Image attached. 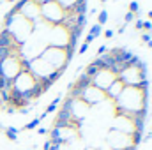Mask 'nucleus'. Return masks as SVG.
<instances>
[{
    "label": "nucleus",
    "instance_id": "11",
    "mask_svg": "<svg viewBox=\"0 0 152 150\" xmlns=\"http://www.w3.org/2000/svg\"><path fill=\"white\" fill-rule=\"evenodd\" d=\"M108 21V11L106 9H103V11H99V16H97V25H104Z\"/></svg>",
    "mask_w": 152,
    "mask_h": 150
},
{
    "label": "nucleus",
    "instance_id": "26",
    "mask_svg": "<svg viewBox=\"0 0 152 150\" xmlns=\"http://www.w3.org/2000/svg\"><path fill=\"white\" fill-rule=\"evenodd\" d=\"M37 5H44V4H48V2H53V0H34Z\"/></svg>",
    "mask_w": 152,
    "mask_h": 150
},
{
    "label": "nucleus",
    "instance_id": "18",
    "mask_svg": "<svg viewBox=\"0 0 152 150\" xmlns=\"http://www.w3.org/2000/svg\"><path fill=\"white\" fill-rule=\"evenodd\" d=\"M142 41H143L145 44H147V42H151V41H152V34H151V32H143V34H142Z\"/></svg>",
    "mask_w": 152,
    "mask_h": 150
},
{
    "label": "nucleus",
    "instance_id": "22",
    "mask_svg": "<svg viewBox=\"0 0 152 150\" xmlns=\"http://www.w3.org/2000/svg\"><path fill=\"white\" fill-rule=\"evenodd\" d=\"M94 41H96V37H94V36H90V34H87V37H85V44H88V46H90V44H92Z\"/></svg>",
    "mask_w": 152,
    "mask_h": 150
},
{
    "label": "nucleus",
    "instance_id": "3",
    "mask_svg": "<svg viewBox=\"0 0 152 150\" xmlns=\"http://www.w3.org/2000/svg\"><path fill=\"white\" fill-rule=\"evenodd\" d=\"M115 79H117L115 74H112L110 71H99L97 74L92 78V87H96L101 92H106V88L113 83Z\"/></svg>",
    "mask_w": 152,
    "mask_h": 150
},
{
    "label": "nucleus",
    "instance_id": "13",
    "mask_svg": "<svg viewBox=\"0 0 152 150\" xmlns=\"http://www.w3.org/2000/svg\"><path fill=\"white\" fill-rule=\"evenodd\" d=\"M39 124H41V120H39V118H34V120H30L23 129H27V131H34V129H37L39 127Z\"/></svg>",
    "mask_w": 152,
    "mask_h": 150
},
{
    "label": "nucleus",
    "instance_id": "2",
    "mask_svg": "<svg viewBox=\"0 0 152 150\" xmlns=\"http://www.w3.org/2000/svg\"><path fill=\"white\" fill-rule=\"evenodd\" d=\"M104 99H106L104 92L97 90L96 87H88V88H85V90L81 92V99H80V101H81L83 104H87L88 108H94V106L101 104Z\"/></svg>",
    "mask_w": 152,
    "mask_h": 150
},
{
    "label": "nucleus",
    "instance_id": "6",
    "mask_svg": "<svg viewBox=\"0 0 152 150\" xmlns=\"http://www.w3.org/2000/svg\"><path fill=\"white\" fill-rule=\"evenodd\" d=\"M75 87H78V88H81V90H85V88L92 87V78H88V76L85 74V73H81V74L78 76V78H76Z\"/></svg>",
    "mask_w": 152,
    "mask_h": 150
},
{
    "label": "nucleus",
    "instance_id": "20",
    "mask_svg": "<svg viewBox=\"0 0 152 150\" xmlns=\"http://www.w3.org/2000/svg\"><path fill=\"white\" fill-rule=\"evenodd\" d=\"M104 53H108V48H106L104 44H101V46L97 48V57H103Z\"/></svg>",
    "mask_w": 152,
    "mask_h": 150
},
{
    "label": "nucleus",
    "instance_id": "7",
    "mask_svg": "<svg viewBox=\"0 0 152 150\" xmlns=\"http://www.w3.org/2000/svg\"><path fill=\"white\" fill-rule=\"evenodd\" d=\"M4 133H5V138L11 140V141H16V140H18V134H20V131H18L16 127H12V125H7V127L4 129Z\"/></svg>",
    "mask_w": 152,
    "mask_h": 150
},
{
    "label": "nucleus",
    "instance_id": "31",
    "mask_svg": "<svg viewBox=\"0 0 152 150\" xmlns=\"http://www.w3.org/2000/svg\"><path fill=\"white\" fill-rule=\"evenodd\" d=\"M101 2H103V4H106V2H108V0H101Z\"/></svg>",
    "mask_w": 152,
    "mask_h": 150
},
{
    "label": "nucleus",
    "instance_id": "4",
    "mask_svg": "<svg viewBox=\"0 0 152 150\" xmlns=\"http://www.w3.org/2000/svg\"><path fill=\"white\" fill-rule=\"evenodd\" d=\"M124 88H126V87H124V83H122L120 79H115L113 83H112V85L106 88L104 95H106L108 99H113V101H115V99H117V97L122 94V90H124Z\"/></svg>",
    "mask_w": 152,
    "mask_h": 150
},
{
    "label": "nucleus",
    "instance_id": "12",
    "mask_svg": "<svg viewBox=\"0 0 152 150\" xmlns=\"http://www.w3.org/2000/svg\"><path fill=\"white\" fill-rule=\"evenodd\" d=\"M90 36H94V37H99L101 34H103V27L101 25H97V23H94L92 27H90V32H88Z\"/></svg>",
    "mask_w": 152,
    "mask_h": 150
},
{
    "label": "nucleus",
    "instance_id": "17",
    "mask_svg": "<svg viewBox=\"0 0 152 150\" xmlns=\"http://www.w3.org/2000/svg\"><path fill=\"white\" fill-rule=\"evenodd\" d=\"M136 16H138V14H136ZM142 27H143V18L138 16V20L134 21V28H136V30H142Z\"/></svg>",
    "mask_w": 152,
    "mask_h": 150
},
{
    "label": "nucleus",
    "instance_id": "5",
    "mask_svg": "<svg viewBox=\"0 0 152 150\" xmlns=\"http://www.w3.org/2000/svg\"><path fill=\"white\" fill-rule=\"evenodd\" d=\"M0 48H7V50H14V48H18V42L14 41V37H12L5 28L0 32Z\"/></svg>",
    "mask_w": 152,
    "mask_h": 150
},
{
    "label": "nucleus",
    "instance_id": "10",
    "mask_svg": "<svg viewBox=\"0 0 152 150\" xmlns=\"http://www.w3.org/2000/svg\"><path fill=\"white\" fill-rule=\"evenodd\" d=\"M99 71H101V69H99V67H97V66H94V64H92V62H90V64H88V66H87V67H85V71H83V73H85V74L88 76V78H94V76L97 74V73H99Z\"/></svg>",
    "mask_w": 152,
    "mask_h": 150
},
{
    "label": "nucleus",
    "instance_id": "19",
    "mask_svg": "<svg viewBox=\"0 0 152 150\" xmlns=\"http://www.w3.org/2000/svg\"><path fill=\"white\" fill-rule=\"evenodd\" d=\"M88 48H90V46H88V44H85V42H83V44H81V46H80V48H78V53H80V55H85V53H87V51H88Z\"/></svg>",
    "mask_w": 152,
    "mask_h": 150
},
{
    "label": "nucleus",
    "instance_id": "14",
    "mask_svg": "<svg viewBox=\"0 0 152 150\" xmlns=\"http://www.w3.org/2000/svg\"><path fill=\"white\" fill-rule=\"evenodd\" d=\"M129 12H133V14H138L140 12V4L136 0H131L129 2Z\"/></svg>",
    "mask_w": 152,
    "mask_h": 150
},
{
    "label": "nucleus",
    "instance_id": "16",
    "mask_svg": "<svg viewBox=\"0 0 152 150\" xmlns=\"http://www.w3.org/2000/svg\"><path fill=\"white\" fill-rule=\"evenodd\" d=\"M134 16H136V14H133V12H129V11H127V12H126V16H124V25L131 23V21L134 20Z\"/></svg>",
    "mask_w": 152,
    "mask_h": 150
},
{
    "label": "nucleus",
    "instance_id": "27",
    "mask_svg": "<svg viewBox=\"0 0 152 150\" xmlns=\"http://www.w3.org/2000/svg\"><path fill=\"white\" fill-rule=\"evenodd\" d=\"M124 32H126V25H122V27L118 28V34H124Z\"/></svg>",
    "mask_w": 152,
    "mask_h": 150
},
{
    "label": "nucleus",
    "instance_id": "21",
    "mask_svg": "<svg viewBox=\"0 0 152 150\" xmlns=\"http://www.w3.org/2000/svg\"><path fill=\"white\" fill-rule=\"evenodd\" d=\"M57 108H58V106H55V104H48V106H46V110H44V113H46V115L55 113V111H57Z\"/></svg>",
    "mask_w": 152,
    "mask_h": 150
},
{
    "label": "nucleus",
    "instance_id": "28",
    "mask_svg": "<svg viewBox=\"0 0 152 150\" xmlns=\"http://www.w3.org/2000/svg\"><path fill=\"white\" fill-rule=\"evenodd\" d=\"M147 18H149V20H152V9L149 11V12H147Z\"/></svg>",
    "mask_w": 152,
    "mask_h": 150
},
{
    "label": "nucleus",
    "instance_id": "30",
    "mask_svg": "<svg viewBox=\"0 0 152 150\" xmlns=\"http://www.w3.org/2000/svg\"><path fill=\"white\" fill-rule=\"evenodd\" d=\"M27 150H36V145H34V149H27Z\"/></svg>",
    "mask_w": 152,
    "mask_h": 150
},
{
    "label": "nucleus",
    "instance_id": "25",
    "mask_svg": "<svg viewBox=\"0 0 152 150\" xmlns=\"http://www.w3.org/2000/svg\"><path fill=\"white\" fill-rule=\"evenodd\" d=\"M37 134H41V136L48 134V129H46V127H37Z\"/></svg>",
    "mask_w": 152,
    "mask_h": 150
},
{
    "label": "nucleus",
    "instance_id": "23",
    "mask_svg": "<svg viewBox=\"0 0 152 150\" xmlns=\"http://www.w3.org/2000/svg\"><path fill=\"white\" fill-rule=\"evenodd\" d=\"M51 145H53V143H51L50 140H46V141H44V145H42V150H51Z\"/></svg>",
    "mask_w": 152,
    "mask_h": 150
},
{
    "label": "nucleus",
    "instance_id": "8",
    "mask_svg": "<svg viewBox=\"0 0 152 150\" xmlns=\"http://www.w3.org/2000/svg\"><path fill=\"white\" fill-rule=\"evenodd\" d=\"M71 12L76 16H81V14H87V2H76L75 7L71 9Z\"/></svg>",
    "mask_w": 152,
    "mask_h": 150
},
{
    "label": "nucleus",
    "instance_id": "24",
    "mask_svg": "<svg viewBox=\"0 0 152 150\" xmlns=\"http://www.w3.org/2000/svg\"><path fill=\"white\" fill-rule=\"evenodd\" d=\"M104 36H106V37H108V39H112V37H113V36H115V32H113V30H112V28H108V30H104Z\"/></svg>",
    "mask_w": 152,
    "mask_h": 150
},
{
    "label": "nucleus",
    "instance_id": "15",
    "mask_svg": "<svg viewBox=\"0 0 152 150\" xmlns=\"http://www.w3.org/2000/svg\"><path fill=\"white\" fill-rule=\"evenodd\" d=\"M143 32H152V21L151 20H143V27H142Z\"/></svg>",
    "mask_w": 152,
    "mask_h": 150
},
{
    "label": "nucleus",
    "instance_id": "29",
    "mask_svg": "<svg viewBox=\"0 0 152 150\" xmlns=\"http://www.w3.org/2000/svg\"><path fill=\"white\" fill-rule=\"evenodd\" d=\"M5 2H11V4H14V2H16V0H5Z\"/></svg>",
    "mask_w": 152,
    "mask_h": 150
},
{
    "label": "nucleus",
    "instance_id": "1",
    "mask_svg": "<svg viewBox=\"0 0 152 150\" xmlns=\"http://www.w3.org/2000/svg\"><path fill=\"white\" fill-rule=\"evenodd\" d=\"M39 12H41V20H44L46 23H50L53 27L60 25V21L64 18V11L60 9V5L55 0L44 4V5H39Z\"/></svg>",
    "mask_w": 152,
    "mask_h": 150
},
{
    "label": "nucleus",
    "instance_id": "9",
    "mask_svg": "<svg viewBox=\"0 0 152 150\" xmlns=\"http://www.w3.org/2000/svg\"><path fill=\"white\" fill-rule=\"evenodd\" d=\"M58 5H60V9L64 11V12H67V11H71L73 7H75V4L78 0H55Z\"/></svg>",
    "mask_w": 152,
    "mask_h": 150
}]
</instances>
